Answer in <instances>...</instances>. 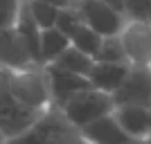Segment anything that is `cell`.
<instances>
[{"instance_id":"6da1fadb","label":"cell","mask_w":151,"mask_h":144,"mask_svg":"<svg viewBox=\"0 0 151 144\" xmlns=\"http://www.w3.org/2000/svg\"><path fill=\"white\" fill-rule=\"evenodd\" d=\"M52 106L43 68L0 65V135L9 140L29 128Z\"/></svg>"},{"instance_id":"7a4b0ae2","label":"cell","mask_w":151,"mask_h":144,"mask_svg":"<svg viewBox=\"0 0 151 144\" xmlns=\"http://www.w3.org/2000/svg\"><path fill=\"white\" fill-rule=\"evenodd\" d=\"M77 138L79 128L70 124L61 108L52 104L29 128L5 140L2 144H72Z\"/></svg>"},{"instance_id":"3957f363","label":"cell","mask_w":151,"mask_h":144,"mask_svg":"<svg viewBox=\"0 0 151 144\" xmlns=\"http://www.w3.org/2000/svg\"><path fill=\"white\" fill-rule=\"evenodd\" d=\"M59 108L68 117L70 124L81 128V126L90 124V122L104 117V115H111L115 108V101L106 92H99L95 88H86L81 92L72 95L70 99H65Z\"/></svg>"},{"instance_id":"277c9868","label":"cell","mask_w":151,"mask_h":144,"mask_svg":"<svg viewBox=\"0 0 151 144\" xmlns=\"http://www.w3.org/2000/svg\"><path fill=\"white\" fill-rule=\"evenodd\" d=\"M75 11L79 14L83 25H88L93 32H97L101 38L104 36H117L124 25V14L111 9L101 0H72Z\"/></svg>"},{"instance_id":"5b68a950","label":"cell","mask_w":151,"mask_h":144,"mask_svg":"<svg viewBox=\"0 0 151 144\" xmlns=\"http://www.w3.org/2000/svg\"><path fill=\"white\" fill-rule=\"evenodd\" d=\"M129 65L151 68V25L145 20H124L117 34Z\"/></svg>"},{"instance_id":"8992f818","label":"cell","mask_w":151,"mask_h":144,"mask_svg":"<svg viewBox=\"0 0 151 144\" xmlns=\"http://www.w3.org/2000/svg\"><path fill=\"white\" fill-rule=\"evenodd\" d=\"M115 106H151V68L131 65L126 79L113 95Z\"/></svg>"},{"instance_id":"52a82bcc","label":"cell","mask_w":151,"mask_h":144,"mask_svg":"<svg viewBox=\"0 0 151 144\" xmlns=\"http://www.w3.org/2000/svg\"><path fill=\"white\" fill-rule=\"evenodd\" d=\"M45 75V81H47V90H50L52 104L54 106H61L65 99H70L72 95L81 92L86 88H90L88 79L79 75H72V72H65V70L57 68V65H41Z\"/></svg>"},{"instance_id":"ba28073f","label":"cell","mask_w":151,"mask_h":144,"mask_svg":"<svg viewBox=\"0 0 151 144\" xmlns=\"http://www.w3.org/2000/svg\"><path fill=\"white\" fill-rule=\"evenodd\" d=\"M79 135L90 144H138L135 140H131L120 128V124L113 117V113L95 119V122H90L86 126H81Z\"/></svg>"},{"instance_id":"9c48e42d","label":"cell","mask_w":151,"mask_h":144,"mask_svg":"<svg viewBox=\"0 0 151 144\" xmlns=\"http://www.w3.org/2000/svg\"><path fill=\"white\" fill-rule=\"evenodd\" d=\"M113 117L117 119L120 128L129 135L131 140H135L138 144H142L147 138H151V119H149V108L145 106H115Z\"/></svg>"},{"instance_id":"30bf717a","label":"cell","mask_w":151,"mask_h":144,"mask_svg":"<svg viewBox=\"0 0 151 144\" xmlns=\"http://www.w3.org/2000/svg\"><path fill=\"white\" fill-rule=\"evenodd\" d=\"M129 70H131V65H129V63L95 61L86 79H88L90 88L99 90V92H106V95H113L115 90L122 86V81L126 79Z\"/></svg>"},{"instance_id":"8fae6325","label":"cell","mask_w":151,"mask_h":144,"mask_svg":"<svg viewBox=\"0 0 151 144\" xmlns=\"http://www.w3.org/2000/svg\"><path fill=\"white\" fill-rule=\"evenodd\" d=\"M0 65L7 68H32L36 65L32 59L27 45L18 36V32L14 27L0 29Z\"/></svg>"},{"instance_id":"7c38bea8","label":"cell","mask_w":151,"mask_h":144,"mask_svg":"<svg viewBox=\"0 0 151 144\" xmlns=\"http://www.w3.org/2000/svg\"><path fill=\"white\" fill-rule=\"evenodd\" d=\"M68 45H70L68 36L63 32H59L57 27L41 29V43H38V61H41V65L52 63Z\"/></svg>"},{"instance_id":"4fadbf2b","label":"cell","mask_w":151,"mask_h":144,"mask_svg":"<svg viewBox=\"0 0 151 144\" xmlns=\"http://www.w3.org/2000/svg\"><path fill=\"white\" fill-rule=\"evenodd\" d=\"M93 63H95L93 57H88V54H83L81 50H77V47L68 45V47H65V50H63L61 54L52 61V65H57V68L65 70V72H72V75L88 77ZM47 65H50V63H47Z\"/></svg>"},{"instance_id":"5bb4252c","label":"cell","mask_w":151,"mask_h":144,"mask_svg":"<svg viewBox=\"0 0 151 144\" xmlns=\"http://www.w3.org/2000/svg\"><path fill=\"white\" fill-rule=\"evenodd\" d=\"M68 41H70V45H72V47L81 50L83 54H88V57H95V54H97V50H99L101 36L97 34V32H93L88 25L79 23V25H77L75 29L68 34Z\"/></svg>"},{"instance_id":"9a60e30c","label":"cell","mask_w":151,"mask_h":144,"mask_svg":"<svg viewBox=\"0 0 151 144\" xmlns=\"http://www.w3.org/2000/svg\"><path fill=\"white\" fill-rule=\"evenodd\" d=\"M93 61H106V63H129L122 50V43L117 36H104L99 43V50L93 57Z\"/></svg>"},{"instance_id":"2e32d148","label":"cell","mask_w":151,"mask_h":144,"mask_svg":"<svg viewBox=\"0 0 151 144\" xmlns=\"http://www.w3.org/2000/svg\"><path fill=\"white\" fill-rule=\"evenodd\" d=\"M27 7H29V14H32V18H34V23L41 29L54 27L57 16H59V7L45 5V2H36V0H27Z\"/></svg>"},{"instance_id":"e0dca14e","label":"cell","mask_w":151,"mask_h":144,"mask_svg":"<svg viewBox=\"0 0 151 144\" xmlns=\"http://www.w3.org/2000/svg\"><path fill=\"white\" fill-rule=\"evenodd\" d=\"M151 0H124V18L126 20H145L149 16Z\"/></svg>"},{"instance_id":"ac0fdd59","label":"cell","mask_w":151,"mask_h":144,"mask_svg":"<svg viewBox=\"0 0 151 144\" xmlns=\"http://www.w3.org/2000/svg\"><path fill=\"white\" fill-rule=\"evenodd\" d=\"M20 0H0V29L14 27L16 18H18Z\"/></svg>"},{"instance_id":"d6986e66","label":"cell","mask_w":151,"mask_h":144,"mask_svg":"<svg viewBox=\"0 0 151 144\" xmlns=\"http://www.w3.org/2000/svg\"><path fill=\"white\" fill-rule=\"evenodd\" d=\"M104 5H108L111 9H115V11L124 14V0H101Z\"/></svg>"},{"instance_id":"ffe728a7","label":"cell","mask_w":151,"mask_h":144,"mask_svg":"<svg viewBox=\"0 0 151 144\" xmlns=\"http://www.w3.org/2000/svg\"><path fill=\"white\" fill-rule=\"evenodd\" d=\"M36 2H45V5H54V7H59V9H63V7H70V5H72V0H36Z\"/></svg>"},{"instance_id":"44dd1931","label":"cell","mask_w":151,"mask_h":144,"mask_svg":"<svg viewBox=\"0 0 151 144\" xmlns=\"http://www.w3.org/2000/svg\"><path fill=\"white\" fill-rule=\"evenodd\" d=\"M72 144H90V142H86V140H83L81 135H79V138H77V140H75V142H72Z\"/></svg>"},{"instance_id":"7402d4cb","label":"cell","mask_w":151,"mask_h":144,"mask_svg":"<svg viewBox=\"0 0 151 144\" xmlns=\"http://www.w3.org/2000/svg\"><path fill=\"white\" fill-rule=\"evenodd\" d=\"M142 144H151V138H147V140H145V142H142Z\"/></svg>"},{"instance_id":"603a6c76","label":"cell","mask_w":151,"mask_h":144,"mask_svg":"<svg viewBox=\"0 0 151 144\" xmlns=\"http://www.w3.org/2000/svg\"><path fill=\"white\" fill-rule=\"evenodd\" d=\"M149 119H151V106H149Z\"/></svg>"},{"instance_id":"cb8c5ba5","label":"cell","mask_w":151,"mask_h":144,"mask_svg":"<svg viewBox=\"0 0 151 144\" xmlns=\"http://www.w3.org/2000/svg\"><path fill=\"white\" fill-rule=\"evenodd\" d=\"M2 142H5V140H2V135H0V144H2Z\"/></svg>"}]
</instances>
